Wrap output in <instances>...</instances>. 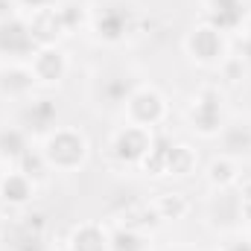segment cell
<instances>
[{"label":"cell","mask_w":251,"mask_h":251,"mask_svg":"<svg viewBox=\"0 0 251 251\" xmlns=\"http://www.w3.org/2000/svg\"><path fill=\"white\" fill-rule=\"evenodd\" d=\"M184 56L196 67H219V64L228 59L231 53V44H228V35L222 29H216L213 24L201 21L184 35Z\"/></svg>","instance_id":"4"},{"label":"cell","mask_w":251,"mask_h":251,"mask_svg":"<svg viewBox=\"0 0 251 251\" xmlns=\"http://www.w3.org/2000/svg\"><path fill=\"white\" fill-rule=\"evenodd\" d=\"M64 246L70 251H111V231L102 222H79L70 228Z\"/></svg>","instance_id":"17"},{"label":"cell","mask_w":251,"mask_h":251,"mask_svg":"<svg viewBox=\"0 0 251 251\" xmlns=\"http://www.w3.org/2000/svg\"><path fill=\"white\" fill-rule=\"evenodd\" d=\"M164 251H193V249H187V246H173V249H164Z\"/></svg>","instance_id":"33"},{"label":"cell","mask_w":251,"mask_h":251,"mask_svg":"<svg viewBox=\"0 0 251 251\" xmlns=\"http://www.w3.org/2000/svg\"><path fill=\"white\" fill-rule=\"evenodd\" d=\"M152 210L158 213L161 222H178L190 213V199L184 193L167 190V193H158V199L152 201Z\"/></svg>","instance_id":"22"},{"label":"cell","mask_w":251,"mask_h":251,"mask_svg":"<svg viewBox=\"0 0 251 251\" xmlns=\"http://www.w3.org/2000/svg\"><path fill=\"white\" fill-rule=\"evenodd\" d=\"M246 18H249L246 0H204V21L222 29L225 35L240 32Z\"/></svg>","instance_id":"15"},{"label":"cell","mask_w":251,"mask_h":251,"mask_svg":"<svg viewBox=\"0 0 251 251\" xmlns=\"http://www.w3.org/2000/svg\"><path fill=\"white\" fill-rule=\"evenodd\" d=\"M35 193H38V184L29 176H24L18 167H6V173L0 176V201L6 207L24 210V207L32 204Z\"/></svg>","instance_id":"14"},{"label":"cell","mask_w":251,"mask_h":251,"mask_svg":"<svg viewBox=\"0 0 251 251\" xmlns=\"http://www.w3.org/2000/svg\"><path fill=\"white\" fill-rule=\"evenodd\" d=\"M207 222L216 231L237 234V228L243 225V196H237L234 187L213 190V196L207 199Z\"/></svg>","instance_id":"11"},{"label":"cell","mask_w":251,"mask_h":251,"mask_svg":"<svg viewBox=\"0 0 251 251\" xmlns=\"http://www.w3.org/2000/svg\"><path fill=\"white\" fill-rule=\"evenodd\" d=\"M18 126L32 140H44L59 126V105H56V100L47 97V94H35V97L24 100L18 105Z\"/></svg>","instance_id":"9"},{"label":"cell","mask_w":251,"mask_h":251,"mask_svg":"<svg viewBox=\"0 0 251 251\" xmlns=\"http://www.w3.org/2000/svg\"><path fill=\"white\" fill-rule=\"evenodd\" d=\"M12 15H21L15 0H0V18H12Z\"/></svg>","instance_id":"32"},{"label":"cell","mask_w":251,"mask_h":251,"mask_svg":"<svg viewBox=\"0 0 251 251\" xmlns=\"http://www.w3.org/2000/svg\"><path fill=\"white\" fill-rule=\"evenodd\" d=\"M38 146L53 173H79L91 158V143L76 126H56Z\"/></svg>","instance_id":"2"},{"label":"cell","mask_w":251,"mask_h":251,"mask_svg":"<svg viewBox=\"0 0 251 251\" xmlns=\"http://www.w3.org/2000/svg\"><path fill=\"white\" fill-rule=\"evenodd\" d=\"M170 152H173V140H170L167 134L155 131L152 146H149V152H146V158L140 161V167H137V170H140L143 176H152V178L167 176V161H170Z\"/></svg>","instance_id":"20"},{"label":"cell","mask_w":251,"mask_h":251,"mask_svg":"<svg viewBox=\"0 0 251 251\" xmlns=\"http://www.w3.org/2000/svg\"><path fill=\"white\" fill-rule=\"evenodd\" d=\"M196 164H199V155H196L193 146L173 143V152H170V161H167V176L170 178H187L190 173H196Z\"/></svg>","instance_id":"24"},{"label":"cell","mask_w":251,"mask_h":251,"mask_svg":"<svg viewBox=\"0 0 251 251\" xmlns=\"http://www.w3.org/2000/svg\"><path fill=\"white\" fill-rule=\"evenodd\" d=\"M50 251H70V249H67V246H62V249H50Z\"/></svg>","instance_id":"34"},{"label":"cell","mask_w":251,"mask_h":251,"mask_svg":"<svg viewBox=\"0 0 251 251\" xmlns=\"http://www.w3.org/2000/svg\"><path fill=\"white\" fill-rule=\"evenodd\" d=\"M32 149V137L21 126H0V164L15 167Z\"/></svg>","instance_id":"19"},{"label":"cell","mask_w":251,"mask_h":251,"mask_svg":"<svg viewBox=\"0 0 251 251\" xmlns=\"http://www.w3.org/2000/svg\"><path fill=\"white\" fill-rule=\"evenodd\" d=\"M29 70L32 76L38 79V85L44 88H53V85H62L67 79V70H70V59L59 44H50V47H38L35 56L29 59Z\"/></svg>","instance_id":"12"},{"label":"cell","mask_w":251,"mask_h":251,"mask_svg":"<svg viewBox=\"0 0 251 251\" xmlns=\"http://www.w3.org/2000/svg\"><path fill=\"white\" fill-rule=\"evenodd\" d=\"M111 251H149V234L131 225L111 228Z\"/></svg>","instance_id":"25"},{"label":"cell","mask_w":251,"mask_h":251,"mask_svg":"<svg viewBox=\"0 0 251 251\" xmlns=\"http://www.w3.org/2000/svg\"><path fill=\"white\" fill-rule=\"evenodd\" d=\"M219 73H222L228 82H234V85H237V82H243L246 76H251L249 67H246V62H243L237 53H228V59L219 64Z\"/></svg>","instance_id":"27"},{"label":"cell","mask_w":251,"mask_h":251,"mask_svg":"<svg viewBox=\"0 0 251 251\" xmlns=\"http://www.w3.org/2000/svg\"><path fill=\"white\" fill-rule=\"evenodd\" d=\"M184 117H187L190 131H196L199 137H204V140L219 137V131H222V128H225V123H228L225 94H222L219 88H213V85L199 88V91L190 97Z\"/></svg>","instance_id":"3"},{"label":"cell","mask_w":251,"mask_h":251,"mask_svg":"<svg viewBox=\"0 0 251 251\" xmlns=\"http://www.w3.org/2000/svg\"><path fill=\"white\" fill-rule=\"evenodd\" d=\"M123 117L126 123L143 126L149 131H158L161 126L167 123L170 117V105H167V97L155 88V85H137V91L126 100L123 105Z\"/></svg>","instance_id":"5"},{"label":"cell","mask_w":251,"mask_h":251,"mask_svg":"<svg viewBox=\"0 0 251 251\" xmlns=\"http://www.w3.org/2000/svg\"><path fill=\"white\" fill-rule=\"evenodd\" d=\"M207 176V184L213 190H228V187H237L240 184V161L228 158V155H219L207 164L204 170Z\"/></svg>","instance_id":"21"},{"label":"cell","mask_w":251,"mask_h":251,"mask_svg":"<svg viewBox=\"0 0 251 251\" xmlns=\"http://www.w3.org/2000/svg\"><path fill=\"white\" fill-rule=\"evenodd\" d=\"M243 225H246V234L251 237V193H243Z\"/></svg>","instance_id":"31"},{"label":"cell","mask_w":251,"mask_h":251,"mask_svg":"<svg viewBox=\"0 0 251 251\" xmlns=\"http://www.w3.org/2000/svg\"><path fill=\"white\" fill-rule=\"evenodd\" d=\"M237 56L246 62V67H249V73H251V12H249V18H246V24L240 26V47H237Z\"/></svg>","instance_id":"28"},{"label":"cell","mask_w":251,"mask_h":251,"mask_svg":"<svg viewBox=\"0 0 251 251\" xmlns=\"http://www.w3.org/2000/svg\"><path fill=\"white\" fill-rule=\"evenodd\" d=\"M59 3L62 0H15L21 15H35V12H44V9H56Z\"/></svg>","instance_id":"30"},{"label":"cell","mask_w":251,"mask_h":251,"mask_svg":"<svg viewBox=\"0 0 251 251\" xmlns=\"http://www.w3.org/2000/svg\"><path fill=\"white\" fill-rule=\"evenodd\" d=\"M0 251H50L41 216H21L3 228Z\"/></svg>","instance_id":"10"},{"label":"cell","mask_w":251,"mask_h":251,"mask_svg":"<svg viewBox=\"0 0 251 251\" xmlns=\"http://www.w3.org/2000/svg\"><path fill=\"white\" fill-rule=\"evenodd\" d=\"M38 41L29 29L26 15L0 18V64H29Z\"/></svg>","instance_id":"6"},{"label":"cell","mask_w":251,"mask_h":251,"mask_svg":"<svg viewBox=\"0 0 251 251\" xmlns=\"http://www.w3.org/2000/svg\"><path fill=\"white\" fill-rule=\"evenodd\" d=\"M219 146H222V155L234 158V161H249L251 158V120L246 117H228L225 128L219 131Z\"/></svg>","instance_id":"16"},{"label":"cell","mask_w":251,"mask_h":251,"mask_svg":"<svg viewBox=\"0 0 251 251\" xmlns=\"http://www.w3.org/2000/svg\"><path fill=\"white\" fill-rule=\"evenodd\" d=\"M140 26V12L131 0H102L91 6V35L105 47L126 44Z\"/></svg>","instance_id":"1"},{"label":"cell","mask_w":251,"mask_h":251,"mask_svg":"<svg viewBox=\"0 0 251 251\" xmlns=\"http://www.w3.org/2000/svg\"><path fill=\"white\" fill-rule=\"evenodd\" d=\"M26 21H29V29H32V35H35L38 47L59 44L64 35H67V32H64L62 18H59V12H56V9H44V12L26 15Z\"/></svg>","instance_id":"18"},{"label":"cell","mask_w":251,"mask_h":251,"mask_svg":"<svg viewBox=\"0 0 251 251\" xmlns=\"http://www.w3.org/2000/svg\"><path fill=\"white\" fill-rule=\"evenodd\" d=\"M140 79L126 70V67H105L94 76V85H91V94L97 100V105H102L105 111H123L126 100L137 91Z\"/></svg>","instance_id":"7"},{"label":"cell","mask_w":251,"mask_h":251,"mask_svg":"<svg viewBox=\"0 0 251 251\" xmlns=\"http://www.w3.org/2000/svg\"><path fill=\"white\" fill-rule=\"evenodd\" d=\"M152 137H155V131H149L143 126L123 123L108 137V155L120 167H140V161L146 158V152L152 146Z\"/></svg>","instance_id":"8"},{"label":"cell","mask_w":251,"mask_h":251,"mask_svg":"<svg viewBox=\"0 0 251 251\" xmlns=\"http://www.w3.org/2000/svg\"><path fill=\"white\" fill-rule=\"evenodd\" d=\"M216 251H251V237L249 234H228L216 246Z\"/></svg>","instance_id":"29"},{"label":"cell","mask_w":251,"mask_h":251,"mask_svg":"<svg viewBox=\"0 0 251 251\" xmlns=\"http://www.w3.org/2000/svg\"><path fill=\"white\" fill-rule=\"evenodd\" d=\"M15 167H18L24 176H29L35 184H44V181L50 178V173H53L50 164H47V158H44V152H41V146H32Z\"/></svg>","instance_id":"26"},{"label":"cell","mask_w":251,"mask_h":251,"mask_svg":"<svg viewBox=\"0 0 251 251\" xmlns=\"http://www.w3.org/2000/svg\"><path fill=\"white\" fill-rule=\"evenodd\" d=\"M38 79L32 76L29 64H0V97L9 102H24L35 97Z\"/></svg>","instance_id":"13"},{"label":"cell","mask_w":251,"mask_h":251,"mask_svg":"<svg viewBox=\"0 0 251 251\" xmlns=\"http://www.w3.org/2000/svg\"><path fill=\"white\" fill-rule=\"evenodd\" d=\"M56 12H59V18H62L67 35H73V32H79V29H88V24H91V6L82 3V0H62V3L56 6Z\"/></svg>","instance_id":"23"}]
</instances>
